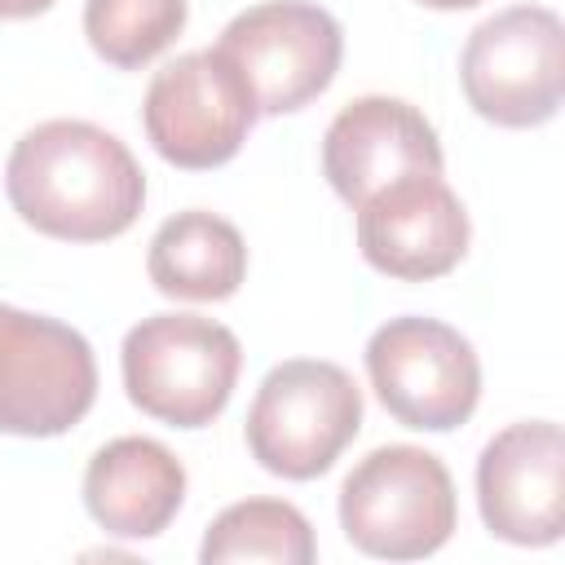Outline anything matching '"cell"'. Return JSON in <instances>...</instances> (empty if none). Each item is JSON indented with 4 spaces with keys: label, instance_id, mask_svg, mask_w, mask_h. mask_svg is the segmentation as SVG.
Instances as JSON below:
<instances>
[{
    "label": "cell",
    "instance_id": "6",
    "mask_svg": "<svg viewBox=\"0 0 565 565\" xmlns=\"http://www.w3.org/2000/svg\"><path fill=\"white\" fill-rule=\"evenodd\" d=\"M97 402L93 344L31 309L0 305V433L62 437Z\"/></svg>",
    "mask_w": 565,
    "mask_h": 565
},
{
    "label": "cell",
    "instance_id": "16",
    "mask_svg": "<svg viewBox=\"0 0 565 565\" xmlns=\"http://www.w3.org/2000/svg\"><path fill=\"white\" fill-rule=\"evenodd\" d=\"M185 0H84V35L115 71L154 62L185 31Z\"/></svg>",
    "mask_w": 565,
    "mask_h": 565
},
{
    "label": "cell",
    "instance_id": "12",
    "mask_svg": "<svg viewBox=\"0 0 565 565\" xmlns=\"http://www.w3.org/2000/svg\"><path fill=\"white\" fill-rule=\"evenodd\" d=\"M441 163L437 128L402 97H353L322 132V172L349 207L406 172H441Z\"/></svg>",
    "mask_w": 565,
    "mask_h": 565
},
{
    "label": "cell",
    "instance_id": "11",
    "mask_svg": "<svg viewBox=\"0 0 565 565\" xmlns=\"http://www.w3.org/2000/svg\"><path fill=\"white\" fill-rule=\"evenodd\" d=\"M477 508L494 539L552 547L565 530V433L521 419L494 433L477 459Z\"/></svg>",
    "mask_w": 565,
    "mask_h": 565
},
{
    "label": "cell",
    "instance_id": "15",
    "mask_svg": "<svg viewBox=\"0 0 565 565\" xmlns=\"http://www.w3.org/2000/svg\"><path fill=\"white\" fill-rule=\"evenodd\" d=\"M318 556L309 516L287 499H243L230 503L203 534L199 561H274V565H309Z\"/></svg>",
    "mask_w": 565,
    "mask_h": 565
},
{
    "label": "cell",
    "instance_id": "3",
    "mask_svg": "<svg viewBox=\"0 0 565 565\" xmlns=\"http://www.w3.org/2000/svg\"><path fill=\"white\" fill-rule=\"evenodd\" d=\"M455 481L424 446H380L340 486L344 539L380 561H424L455 534Z\"/></svg>",
    "mask_w": 565,
    "mask_h": 565
},
{
    "label": "cell",
    "instance_id": "13",
    "mask_svg": "<svg viewBox=\"0 0 565 565\" xmlns=\"http://www.w3.org/2000/svg\"><path fill=\"white\" fill-rule=\"evenodd\" d=\"M185 503V468L154 437H115L84 468V508L115 539H154Z\"/></svg>",
    "mask_w": 565,
    "mask_h": 565
},
{
    "label": "cell",
    "instance_id": "7",
    "mask_svg": "<svg viewBox=\"0 0 565 565\" xmlns=\"http://www.w3.org/2000/svg\"><path fill=\"white\" fill-rule=\"evenodd\" d=\"M366 375L380 406L419 433H450L481 402V362L455 327L437 318H388L366 340Z\"/></svg>",
    "mask_w": 565,
    "mask_h": 565
},
{
    "label": "cell",
    "instance_id": "18",
    "mask_svg": "<svg viewBox=\"0 0 565 565\" xmlns=\"http://www.w3.org/2000/svg\"><path fill=\"white\" fill-rule=\"evenodd\" d=\"M424 9H472V4H481V0H419Z\"/></svg>",
    "mask_w": 565,
    "mask_h": 565
},
{
    "label": "cell",
    "instance_id": "2",
    "mask_svg": "<svg viewBox=\"0 0 565 565\" xmlns=\"http://www.w3.org/2000/svg\"><path fill=\"white\" fill-rule=\"evenodd\" d=\"M128 402L172 428H207L243 371L238 335L203 313L141 318L119 349Z\"/></svg>",
    "mask_w": 565,
    "mask_h": 565
},
{
    "label": "cell",
    "instance_id": "4",
    "mask_svg": "<svg viewBox=\"0 0 565 565\" xmlns=\"http://www.w3.org/2000/svg\"><path fill=\"white\" fill-rule=\"evenodd\" d=\"M362 428V388L322 358L278 362L247 411L243 437L252 459L287 481L322 477Z\"/></svg>",
    "mask_w": 565,
    "mask_h": 565
},
{
    "label": "cell",
    "instance_id": "1",
    "mask_svg": "<svg viewBox=\"0 0 565 565\" xmlns=\"http://www.w3.org/2000/svg\"><path fill=\"white\" fill-rule=\"evenodd\" d=\"M13 212L62 243L119 238L146 207V172L132 150L88 119H44L4 163Z\"/></svg>",
    "mask_w": 565,
    "mask_h": 565
},
{
    "label": "cell",
    "instance_id": "17",
    "mask_svg": "<svg viewBox=\"0 0 565 565\" xmlns=\"http://www.w3.org/2000/svg\"><path fill=\"white\" fill-rule=\"evenodd\" d=\"M57 0H0V18H35L44 9H53Z\"/></svg>",
    "mask_w": 565,
    "mask_h": 565
},
{
    "label": "cell",
    "instance_id": "8",
    "mask_svg": "<svg viewBox=\"0 0 565 565\" xmlns=\"http://www.w3.org/2000/svg\"><path fill=\"white\" fill-rule=\"evenodd\" d=\"M256 115L260 110L247 79L221 49L172 57L163 71H154L141 102L150 146L159 150V159L185 172L230 163L243 150Z\"/></svg>",
    "mask_w": 565,
    "mask_h": 565
},
{
    "label": "cell",
    "instance_id": "9",
    "mask_svg": "<svg viewBox=\"0 0 565 565\" xmlns=\"http://www.w3.org/2000/svg\"><path fill=\"white\" fill-rule=\"evenodd\" d=\"M216 49L247 79L260 115H291L335 79L344 31L313 0H260L225 22Z\"/></svg>",
    "mask_w": 565,
    "mask_h": 565
},
{
    "label": "cell",
    "instance_id": "5",
    "mask_svg": "<svg viewBox=\"0 0 565 565\" xmlns=\"http://www.w3.org/2000/svg\"><path fill=\"white\" fill-rule=\"evenodd\" d=\"M468 106L499 128H539L565 97V26L556 9L512 4L486 18L459 57Z\"/></svg>",
    "mask_w": 565,
    "mask_h": 565
},
{
    "label": "cell",
    "instance_id": "10",
    "mask_svg": "<svg viewBox=\"0 0 565 565\" xmlns=\"http://www.w3.org/2000/svg\"><path fill=\"white\" fill-rule=\"evenodd\" d=\"M353 212L366 265L402 282H428L450 274L472 238L468 212L459 194L441 181V172H406L366 194Z\"/></svg>",
    "mask_w": 565,
    "mask_h": 565
},
{
    "label": "cell",
    "instance_id": "14",
    "mask_svg": "<svg viewBox=\"0 0 565 565\" xmlns=\"http://www.w3.org/2000/svg\"><path fill=\"white\" fill-rule=\"evenodd\" d=\"M146 274L172 300H225L247 278V243L225 216L190 207L154 230Z\"/></svg>",
    "mask_w": 565,
    "mask_h": 565
}]
</instances>
